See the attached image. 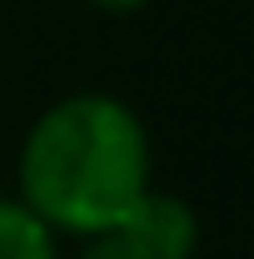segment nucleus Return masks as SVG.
<instances>
[{"label": "nucleus", "mask_w": 254, "mask_h": 259, "mask_svg": "<svg viewBox=\"0 0 254 259\" xmlns=\"http://www.w3.org/2000/svg\"><path fill=\"white\" fill-rule=\"evenodd\" d=\"M95 10H110V15H135V10H145L150 0H90Z\"/></svg>", "instance_id": "5"}, {"label": "nucleus", "mask_w": 254, "mask_h": 259, "mask_svg": "<svg viewBox=\"0 0 254 259\" xmlns=\"http://www.w3.org/2000/svg\"><path fill=\"white\" fill-rule=\"evenodd\" d=\"M115 229H125L150 259H194V244H199V220H194V209L180 194H164V190H155V185L140 194V204H135Z\"/></svg>", "instance_id": "2"}, {"label": "nucleus", "mask_w": 254, "mask_h": 259, "mask_svg": "<svg viewBox=\"0 0 254 259\" xmlns=\"http://www.w3.org/2000/svg\"><path fill=\"white\" fill-rule=\"evenodd\" d=\"M80 259H150V254L130 239L125 229H105V234H90V244H85Z\"/></svg>", "instance_id": "4"}, {"label": "nucleus", "mask_w": 254, "mask_h": 259, "mask_svg": "<svg viewBox=\"0 0 254 259\" xmlns=\"http://www.w3.org/2000/svg\"><path fill=\"white\" fill-rule=\"evenodd\" d=\"M0 259H55V229L20 199H0Z\"/></svg>", "instance_id": "3"}, {"label": "nucleus", "mask_w": 254, "mask_h": 259, "mask_svg": "<svg viewBox=\"0 0 254 259\" xmlns=\"http://www.w3.org/2000/svg\"><path fill=\"white\" fill-rule=\"evenodd\" d=\"M15 175L20 204H30L50 229L90 239L115 229L150 190V130L105 90L65 95L30 125Z\"/></svg>", "instance_id": "1"}]
</instances>
